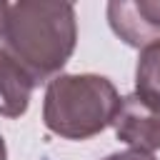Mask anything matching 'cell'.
<instances>
[{
  "instance_id": "obj_7",
  "label": "cell",
  "mask_w": 160,
  "mask_h": 160,
  "mask_svg": "<svg viewBox=\"0 0 160 160\" xmlns=\"http://www.w3.org/2000/svg\"><path fill=\"white\" fill-rule=\"evenodd\" d=\"M105 160H155V158L150 152H142V150H125V152H112Z\"/></svg>"
},
{
  "instance_id": "obj_2",
  "label": "cell",
  "mask_w": 160,
  "mask_h": 160,
  "mask_svg": "<svg viewBox=\"0 0 160 160\" xmlns=\"http://www.w3.org/2000/svg\"><path fill=\"white\" fill-rule=\"evenodd\" d=\"M120 108L115 85L102 75H58L48 82L45 128L68 140H88L112 125Z\"/></svg>"
},
{
  "instance_id": "obj_6",
  "label": "cell",
  "mask_w": 160,
  "mask_h": 160,
  "mask_svg": "<svg viewBox=\"0 0 160 160\" xmlns=\"http://www.w3.org/2000/svg\"><path fill=\"white\" fill-rule=\"evenodd\" d=\"M135 82H138V90L160 95V40L142 48L135 68Z\"/></svg>"
},
{
  "instance_id": "obj_5",
  "label": "cell",
  "mask_w": 160,
  "mask_h": 160,
  "mask_svg": "<svg viewBox=\"0 0 160 160\" xmlns=\"http://www.w3.org/2000/svg\"><path fill=\"white\" fill-rule=\"evenodd\" d=\"M40 85L10 52L0 48V115L20 118L30 105V95Z\"/></svg>"
},
{
  "instance_id": "obj_4",
  "label": "cell",
  "mask_w": 160,
  "mask_h": 160,
  "mask_svg": "<svg viewBox=\"0 0 160 160\" xmlns=\"http://www.w3.org/2000/svg\"><path fill=\"white\" fill-rule=\"evenodd\" d=\"M108 22L122 42L148 48L160 40V0H112Z\"/></svg>"
},
{
  "instance_id": "obj_1",
  "label": "cell",
  "mask_w": 160,
  "mask_h": 160,
  "mask_svg": "<svg viewBox=\"0 0 160 160\" xmlns=\"http://www.w3.org/2000/svg\"><path fill=\"white\" fill-rule=\"evenodd\" d=\"M75 40L78 22L70 2H15L8 10L0 48L42 82L62 70Z\"/></svg>"
},
{
  "instance_id": "obj_3",
  "label": "cell",
  "mask_w": 160,
  "mask_h": 160,
  "mask_svg": "<svg viewBox=\"0 0 160 160\" xmlns=\"http://www.w3.org/2000/svg\"><path fill=\"white\" fill-rule=\"evenodd\" d=\"M112 128L118 140L130 145V150H160V95L148 90L125 95L120 100Z\"/></svg>"
},
{
  "instance_id": "obj_8",
  "label": "cell",
  "mask_w": 160,
  "mask_h": 160,
  "mask_svg": "<svg viewBox=\"0 0 160 160\" xmlns=\"http://www.w3.org/2000/svg\"><path fill=\"white\" fill-rule=\"evenodd\" d=\"M8 10H10V5L0 0V40H2V32H5V22H8Z\"/></svg>"
},
{
  "instance_id": "obj_9",
  "label": "cell",
  "mask_w": 160,
  "mask_h": 160,
  "mask_svg": "<svg viewBox=\"0 0 160 160\" xmlns=\"http://www.w3.org/2000/svg\"><path fill=\"white\" fill-rule=\"evenodd\" d=\"M0 160H8V148H5V140L0 135Z\"/></svg>"
}]
</instances>
